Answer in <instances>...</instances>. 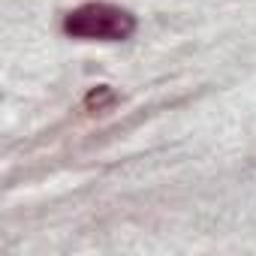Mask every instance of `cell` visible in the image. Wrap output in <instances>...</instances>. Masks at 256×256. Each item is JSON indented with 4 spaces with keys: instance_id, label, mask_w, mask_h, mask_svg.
<instances>
[{
    "instance_id": "obj_1",
    "label": "cell",
    "mask_w": 256,
    "mask_h": 256,
    "mask_svg": "<svg viewBox=\"0 0 256 256\" xmlns=\"http://www.w3.org/2000/svg\"><path fill=\"white\" fill-rule=\"evenodd\" d=\"M64 30L76 40L120 42L126 36H133L136 16L124 6H114V4H84L64 18Z\"/></svg>"
}]
</instances>
